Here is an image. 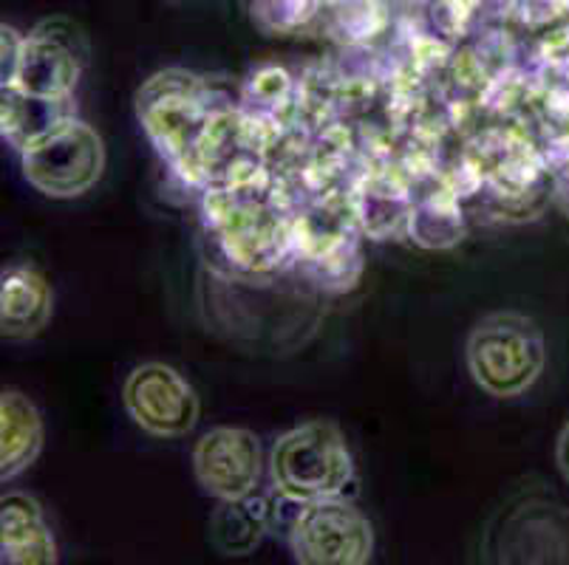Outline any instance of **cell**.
I'll list each match as a JSON object with an SVG mask.
<instances>
[{"label": "cell", "instance_id": "6da1fadb", "mask_svg": "<svg viewBox=\"0 0 569 565\" xmlns=\"http://www.w3.org/2000/svg\"><path fill=\"white\" fill-rule=\"evenodd\" d=\"M468 371L485 393L513 398L530 391L545 373L547 342L536 320L516 311H496L470 331Z\"/></svg>", "mask_w": 569, "mask_h": 565}, {"label": "cell", "instance_id": "7a4b0ae2", "mask_svg": "<svg viewBox=\"0 0 569 565\" xmlns=\"http://www.w3.org/2000/svg\"><path fill=\"white\" fill-rule=\"evenodd\" d=\"M269 470L276 490L292 504L343 495L346 484L355 478L346 435L338 424L323 418L283 433L272 447Z\"/></svg>", "mask_w": 569, "mask_h": 565}, {"label": "cell", "instance_id": "3957f363", "mask_svg": "<svg viewBox=\"0 0 569 565\" xmlns=\"http://www.w3.org/2000/svg\"><path fill=\"white\" fill-rule=\"evenodd\" d=\"M139 119L144 122L159 153L168 155L182 175H201V142L210 131V117L201 105L196 77L182 71H164L139 91Z\"/></svg>", "mask_w": 569, "mask_h": 565}, {"label": "cell", "instance_id": "277c9868", "mask_svg": "<svg viewBox=\"0 0 569 565\" xmlns=\"http://www.w3.org/2000/svg\"><path fill=\"white\" fill-rule=\"evenodd\" d=\"M106 148L100 133L66 117L23 144L26 181L49 199H77L100 181Z\"/></svg>", "mask_w": 569, "mask_h": 565}, {"label": "cell", "instance_id": "5b68a950", "mask_svg": "<svg viewBox=\"0 0 569 565\" xmlns=\"http://www.w3.org/2000/svg\"><path fill=\"white\" fill-rule=\"evenodd\" d=\"M289 546L298 563L363 565L375 552V528L355 504L340 495L301 504L289 528Z\"/></svg>", "mask_w": 569, "mask_h": 565}, {"label": "cell", "instance_id": "8992f818", "mask_svg": "<svg viewBox=\"0 0 569 565\" xmlns=\"http://www.w3.org/2000/svg\"><path fill=\"white\" fill-rule=\"evenodd\" d=\"M122 402L128 416L157 438L188 435L199 422V396L193 385L162 362L133 367L122 387Z\"/></svg>", "mask_w": 569, "mask_h": 565}, {"label": "cell", "instance_id": "52a82bcc", "mask_svg": "<svg viewBox=\"0 0 569 565\" xmlns=\"http://www.w3.org/2000/svg\"><path fill=\"white\" fill-rule=\"evenodd\" d=\"M60 26L63 20H46L23 40L9 88L34 100H69V93L80 80L86 40L82 34L63 38Z\"/></svg>", "mask_w": 569, "mask_h": 565}, {"label": "cell", "instance_id": "ba28073f", "mask_svg": "<svg viewBox=\"0 0 569 565\" xmlns=\"http://www.w3.org/2000/svg\"><path fill=\"white\" fill-rule=\"evenodd\" d=\"M196 481L207 495L236 501L256 492L263 455L258 435L244 427H216L193 450Z\"/></svg>", "mask_w": 569, "mask_h": 565}, {"label": "cell", "instance_id": "9c48e42d", "mask_svg": "<svg viewBox=\"0 0 569 565\" xmlns=\"http://www.w3.org/2000/svg\"><path fill=\"white\" fill-rule=\"evenodd\" d=\"M51 320V286L34 266L14 263L0 278V334L29 340Z\"/></svg>", "mask_w": 569, "mask_h": 565}, {"label": "cell", "instance_id": "30bf717a", "mask_svg": "<svg viewBox=\"0 0 569 565\" xmlns=\"http://www.w3.org/2000/svg\"><path fill=\"white\" fill-rule=\"evenodd\" d=\"M3 563H57V543L34 497L12 492L0 504Z\"/></svg>", "mask_w": 569, "mask_h": 565}, {"label": "cell", "instance_id": "8fae6325", "mask_svg": "<svg viewBox=\"0 0 569 565\" xmlns=\"http://www.w3.org/2000/svg\"><path fill=\"white\" fill-rule=\"evenodd\" d=\"M43 447V418L29 396L3 391L0 396V478L12 481L32 466Z\"/></svg>", "mask_w": 569, "mask_h": 565}, {"label": "cell", "instance_id": "7c38bea8", "mask_svg": "<svg viewBox=\"0 0 569 565\" xmlns=\"http://www.w3.org/2000/svg\"><path fill=\"white\" fill-rule=\"evenodd\" d=\"M267 532V509L256 504L250 495L236 501H221L219 509L210 517V541L221 554L244 557L258 548Z\"/></svg>", "mask_w": 569, "mask_h": 565}, {"label": "cell", "instance_id": "4fadbf2b", "mask_svg": "<svg viewBox=\"0 0 569 565\" xmlns=\"http://www.w3.org/2000/svg\"><path fill=\"white\" fill-rule=\"evenodd\" d=\"M408 230H411L413 241L428 249L453 246L457 241H462V212H459L451 193L433 195L419 206H411Z\"/></svg>", "mask_w": 569, "mask_h": 565}, {"label": "cell", "instance_id": "5bb4252c", "mask_svg": "<svg viewBox=\"0 0 569 565\" xmlns=\"http://www.w3.org/2000/svg\"><path fill=\"white\" fill-rule=\"evenodd\" d=\"M3 34V85H9L14 77V69H18V60H20V49H23V40L12 26H3L0 29Z\"/></svg>", "mask_w": 569, "mask_h": 565}, {"label": "cell", "instance_id": "9a60e30c", "mask_svg": "<svg viewBox=\"0 0 569 565\" xmlns=\"http://www.w3.org/2000/svg\"><path fill=\"white\" fill-rule=\"evenodd\" d=\"M556 458H558V470H561L563 478L569 481V422L563 424L561 435H558L556 444Z\"/></svg>", "mask_w": 569, "mask_h": 565}]
</instances>
